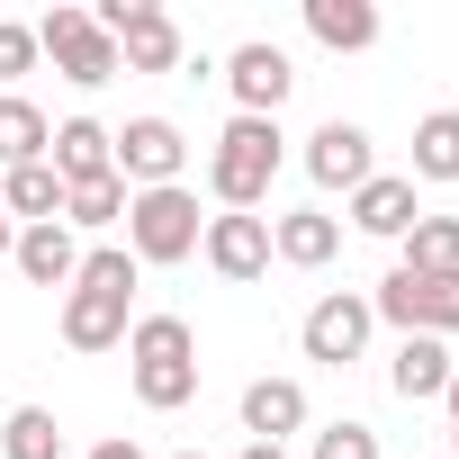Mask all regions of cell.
Segmentation results:
<instances>
[{
    "label": "cell",
    "mask_w": 459,
    "mask_h": 459,
    "mask_svg": "<svg viewBox=\"0 0 459 459\" xmlns=\"http://www.w3.org/2000/svg\"><path fill=\"white\" fill-rule=\"evenodd\" d=\"M126 307H135V253H117V244L82 253L73 298H64V342H73V351H108V342H126Z\"/></svg>",
    "instance_id": "6da1fadb"
},
{
    "label": "cell",
    "mask_w": 459,
    "mask_h": 459,
    "mask_svg": "<svg viewBox=\"0 0 459 459\" xmlns=\"http://www.w3.org/2000/svg\"><path fill=\"white\" fill-rule=\"evenodd\" d=\"M126 360H135V396H144L153 414H171V405L198 396V333H189L180 316H144V325L126 333Z\"/></svg>",
    "instance_id": "7a4b0ae2"
},
{
    "label": "cell",
    "mask_w": 459,
    "mask_h": 459,
    "mask_svg": "<svg viewBox=\"0 0 459 459\" xmlns=\"http://www.w3.org/2000/svg\"><path fill=\"white\" fill-rule=\"evenodd\" d=\"M271 180H280V117H235L216 135V153H207V189L235 216H253L271 198Z\"/></svg>",
    "instance_id": "3957f363"
},
{
    "label": "cell",
    "mask_w": 459,
    "mask_h": 459,
    "mask_svg": "<svg viewBox=\"0 0 459 459\" xmlns=\"http://www.w3.org/2000/svg\"><path fill=\"white\" fill-rule=\"evenodd\" d=\"M198 235H207V216L189 189H135L126 198V253L135 262H189Z\"/></svg>",
    "instance_id": "277c9868"
},
{
    "label": "cell",
    "mask_w": 459,
    "mask_h": 459,
    "mask_svg": "<svg viewBox=\"0 0 459 459\" xmlns=\"http://www.w3.org/2000/svg\"><path fill=\"white\" fill-rule=\"evenodd\" d=\"M369 316H387V325H405V333H459V271H387L378 280V298H369Z\"/></svg>",
    "instance_id": "5b68a950"
},
{
    "label": "cell",
    "mask_w": 459,
    "mask_h": 459,
    "mask_svg": "<svg viewBox=\"0 0 459 459\" xmlns=\"http://www.w3.org/2000/svg\"><path fill=\"white\" fill-rule=\"evenodd\" d=\"M91 28L117 46L126 73H171L180 64V28H171V10H153V0H100Z\"/></svg>",
    "instance_id": "8992f818"
},
{
    "label": "cell",
    "mask_w": 459,
    "mask_h": 459,
    "mask_svg": "<svg viewBox=\"0 0 459 459\" xmlns=\"http://www.w3.org/2000/svg\"><path fill=\"white\" fill-rule=\"evenodd\" d=\"M37 55H55V73L64 82H82V91H100V82H117L126 64H117V46L91 28V10H46L37 19Z\"/></svg>",
    "instance_id": "52a82bcc"
},
{
    "label": "cell",
    "mask_w": 459,
    "mask_h": 459,
    "mask_svg": "<svg viewBox=\"0 0 459 459\" xmlns=\"http://www.w3.org/2000/svg\"><path fill=\"white\" fill-rule=\"evenodd\" d=\"M180 162H189V144L171 117H135L117 135V180H135V189H180Z\"/></svg>",
    "instance_id": "ba28073f"
},
{
    "label": "cell",
    "mask_w": 459,
    "mask_h": 459,
    "mask_svg": "<svg viewBox=\"0 0 459 459\" xmlns=\"http://www.w3.org/2000/svg\"><path fill=\"white\" fill-rule=\"evenodd\" d=\"M198 253H207V271L216 280H262L271 271V216H207V235H198Z\"/></svg>",
    "instance_id": "9c48e42d"
},
{
    "label": "cell",
    "mask_w": 459,
    "mask_h": 459,
    "mask_svg": "<svg viewBox=\"0 0 459 459\" xmlns=\"http://www.w3.org/2000/svg\"><path fill=\"white\" fill-rule=\"evenodd\" d=\"M369 325H378V316H369V298H342V289H333L325 307H307V325H298V333H307V360L342 369V360H360Z\"/></svg>",
    "instance_id": "30bf717a"
},
{
    "label": "cell",
    "mask_w": 459,
    "mask_h": 459,
    "mask_svg": "<svg viewBox=\"0 0 459 459\" xmlns=\"http://www.w3.org/2000/svg\"><path fill=\"white\" fill-rule=\"evenodd\" d=\"M225 82H235L244 117H280V100H289V82H298V73H289V55H280V46H262V37H253V46L225 55Z\"/></svg>",
    "instance_id": "8fae6325"
},
{
    "label": "cell",
    "mask_w": 459,
    "mask_h": 459,
    "mask_svg": "<svg viewBox=\"0 0 459 459\" xmlns=\"http://www.w3.org/2000/svg\"><path fill=\"white\" fill-rule=\"evenodd\" d=\"M46 162L64 171V189H82V180L117 171V135H108L100 117H64V126H55V144H46Z\"/></svg>",
    "instance_id": "7c38bea8"
},
{
    "label": "cell",
    "mask_w": 459,
    "mask_h": 459,
    "mask_svg": "<svg viewBox=\"0 0 459 459\" xmlns=\"http://www.w3.org/2000/svg\"><path fill=\"white\" fill-rule=\"evenodd\" d=\"M307 171H316L325 189H360V180H369V135H360L351 117H325V126L307 135Z\"/></svg>",
    "instance_id": "4fadbf2b"
},
{
    "label": "cell",
    "mask_w": 459,
    "mask_h": 459,
    "mask_svg": "<svg viewBox=\"0 0 459 459\" xmlns=\"http://www.w3.org/2000/svg\"><path fill=\"white\" fill-rule=\"evenodd\" d=\"M10 262H19L37 289H73V271H82V253H73V225H64V216H55V225H19Z\"/></svg>",
    "instance_id": "5bb4252c"
},
{
    "label": "cell",
    "mask_w": 459,
    "mask_h": 459,
    "mask_svg": "<svg viewBox=\"0 0 459 459\" xmlns=\"http://www.w3.org/2000/svg\"><path fill=\"white\" fill-rule=\"evenodd\" d=\"M387 387H396L405 405L441 396V387H450V351H441L432 333H405V342H396V360H387Z\"/></svg>",
    "instance_id": "9a60e30c"
},
{
    "label": "cell",
    "mask_w": 459,
    "mask_h": 459,
    "mask_svg": "<svg viewBox=\"0 0 459 459\" xmlns=\"http://www.w3.org/2000/svg\"><path fill=\"white\" fill-rule=\"evenodd\" d=\"M307 423V387L298 378H253L244 387V432L253 441H280V432H298Z\"/></svg>",
    "instance_id": "2e32d148"
},
{
    "label": "cell",
    "mask_w": 459,
    "mask_h": 459,
    "mask_svg": "<svg viewBox=\"0 0 459 459\" xmlns=\"http://www.w3.org/2000/svg\"><path fill=\"white\" fill-rule=\"evenodd\" d=\"M333 244H342V225H333L325 207H298V216H280V225H271V253H280V262H298V271H325V262H333Z\"/></svg>",
    "instance_id": "e0dca14e"
},
{
    "label": "cell",
    "mask_w": 459,
    "mask_h": 459,
    "mask_svg": "<svg viewBox=\"0 0 459 459\" xmlns=\"http://www.w3.org/2000/svg\"><path fill=\"white\" fill-rule=\"evenodd\" d=\"M351 225H360V235H405V225H414V180L369 171V180L351 189Z\"/></svg>",
    "instance_id": "ac0fdd59"
},
{
    "label": "cell",
    "mask_w": 459,
    "mask_h": 459,
    "mask_svg": "<svg viewBox=\"0 0 459 459\" xmlns=\"http://www.w3.org/2000/svg\"><path fill=\"white\" fill-rule=\"evenodd\" d=\"M307 28H316V46H333V55L378 46V10H369V0H307Z\"/></svg>",
    "instance_id": "d6986e66"
},
{
    "label": "cell",
    "mask_w": 459,
    "mask_h": 459,
    "mask_svg": "<svg viewBox=\"0 0 459 459\" xmlns=\"http://www.w3.org/2000/svg\"><path fill=\"white\" fill-rule=\"evenodd\" d=\"M0 207L28 216V225H55V216H64V171H55V162H19L10 189H0Z\"/></svg>",
    "instance_id": "ffe728a7"
},
{
    "label": "cell",
    "mask_w": 459,
    "mask_h": 459,
    "mask_svg": "<svg viewBox=\"0 0 459 459\" xmlns=\"http://www.w3.org/2000/svg\"><path fill=\"white\" fill-rule=\"evenodd\" d=\"M46 144H55V126H46V108L10 91V100H0V162H10V171H19V162H46Z\"/></svg>",
    "instance_id": "44dd1931"
},
{
    "label": "cell",
    "mask_w": 459,
    "mask_h": 459,
    "mask_svg": "<svg viewBox=\"0 0 459 459\" xmlns=\"http://www.w3.org/2000/svg\"><path fill=\"white\" fill-rule=\"evenodd\" d=\"M0 459H64V423L46 405H19L10 423H0Z\"/></svg>",
    "instance_id": "7402d4cb"
},
{
    "label": "cell",
    "mask_w": 459,
    "mask_h": 459,
    "mask_svg": "<svg viewBox=\"0 0 459 459\" xmlns=\"http://www.w3.org/2000/svg\"><path fill=\"white\" fill-rule=\"evenodd\" d=\"M414 171L423 180H459V108H432L414 126Z\"/></svg>",
    "instance_id": "603a6c76"
},
{
    "label": "cell",
    "mask_w": 459,
    "mask_h": 459,
    "mask_svg": "<svg viewBox=\"0 0 459 459\" xmlns=\"http://www.w3.org/2000/svg\"><path fill=\"white\" fill-rule=\"evenodd\" d=\"M405 271H459V216H414L405 225Z\"/></svg>",
    "instance_id": "cb8c5ba5"
},
{
    "label": "cell",
    "mask_w": 459,
    "mask_h": 459,
    "mask_svg": "<svg viewBox=\"0 0 459 459\" xmlns=\"http://www.w3.org/2000/svg\"><path fill=\"white\" fill-rule=\"evenodd\" d=\"M126 198H135V189H126L117 171H100V180L64 189V225H117V216H126Z\"/></svg>",
    "instance_id": "d4e9b609"
},
{
    "label": "cell",
    "mask_w": 459,
    "mask_h": 459,
    "mask_svg": "<svg viewBox=\"0 0 459 459\" xmlns=\"http://www.w3.org/2000/svg\"><path fill=\"white\" fill-rule=\"evenodd\" d=\"M316 459H378V432L369 423H325L316 432Z\"/></svg>",
    "instance_id": "484cf974"
},
{
    "label": "cell",
    "mask_w": 459,
    "mask_h": 459,
    "mask_svg": "<svg viewBox=\"0 0 459 459\" xmlns=\"http://www.w3.org/2000/svg\"><path fill=\"white\" fill-rule=\"evenodd\" d=\"M37 64V28H10V19H0V82H19Z\"/></svg>",
    "instance_id": "4316f807"
},
{
    "label": "cell",
    "mask_w": 459,
    "mask_h": 459,
    "mask_svg": "<svg viewBox=\"0 0 459 459\" xmlns=\"http://www.w3.org/2000/svg\"><path fill=\"white\" fill-rule=\"evenodd\" d=\"M441 405H450V450H459V369H450V387H441Z\"/></svg>",
    "instance_id": "83f0119b"
},
{
    "label": "cell",
    "mask_w": 459,
    "mask_h": 459,
    "mask_svg": "<svg viewBox=\"0 0 459 459\" xmlns=\"http://www.w3.org/2000/svg\"><path fill=\"white\" fill-rule=\"evenodd\" d=\"M91 459H144V450H135V441H100Z\"/></svg>",
    "instance_id": "f1b7e54d"
},
{
    "label": "cell",
    "mask_w": 459,
    "mask_h": 459,
    "mask_svg": "<svg viewBox=\"0 0 459 459\" xmlns=\"http://www.w3.org/2000/svg\"><path fill=\"white\" fill-rule=\"evenodd\" d=\"M244 459H289V450H280V441H253V450H244Z\"/></svg>",
    "instance_id": "f546056e"
},
{
    "label": "cell",
    "mask_w": 459,
    "mask_h": 459,
    "mask_svg": "<svg viewBox=\"0 0 459 459\" xmlns=\"http://www.w3.org/2000/svg\"><path fill=\"white\" fill-rule=\"evenodd\" d=\"M10 244H19V225H10V207H0V253H10Z\"/></svg>",
    "instance_id": "4dcf8cb0"
},
{
    "label": "cell",
    "mask_w": 459,
    "mask_h": 459,
    "mask_svg": "<svg viewBox=\"0 0 459 459\" xmlns=\"http://www.w3.org/2000/svg\"><path fill=\"white\" fill-rule=\"evenodd\" d=\"M180 459H198V450H180Z\"/></svg>",
    "instance_id": "1f68e13d"
}]
</instances>
